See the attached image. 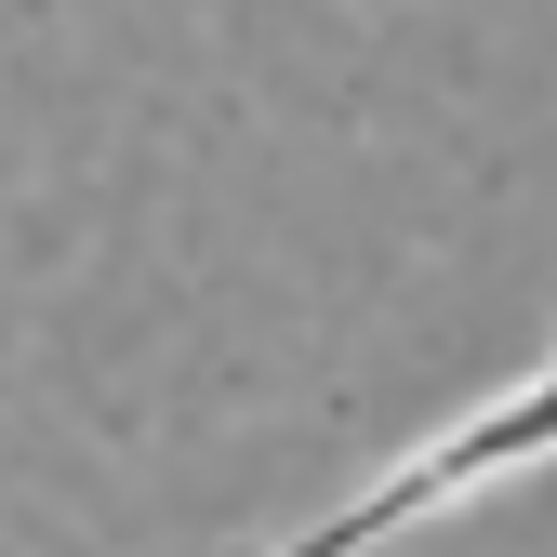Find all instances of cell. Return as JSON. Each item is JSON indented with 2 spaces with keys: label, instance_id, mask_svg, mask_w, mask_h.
I'll return each instance as SVG.
<instances>
[{
  "label": "cell",
  "instance_id": "1",
  "mask_svg": "<svg viewBox=\"0 0 557 557\" xmlns=\"http://www.w3.org/2000/svg\"><path fill=\"white\" fill-rule=\"evenodd\" d=\"M531 451H557V385H531V398H492V411H478V425H465L451 451H411V465L385 478V492H359L345 518H319L293 557H359V544H385L398 518H425L438 492H465V478H492V465H531Z\"/></svg>",
  "mask_w": 557,
  "mask_h": 557
}]
</instances>
